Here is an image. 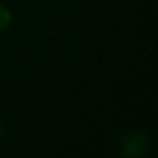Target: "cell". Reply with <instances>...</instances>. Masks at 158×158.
Returning <instances> with one entry per match:
<instances>
[{
  "label": "cell",
  "mask_w": 158,
  "mask_h": 158,
  "mask_svg": "<svg viewBox=\"0 0 158 158\" xmlns=\"http://www.w3.org/2000/svg\"><path fill=\"white\" fill-rule=\"evenodd\" d=\"M148 150V138L141 131H129L119 141V155L123 158H141Z\"/></svg>",
  "instance_id": "1"
},
{
  "label": "cell",
  "mask_w": 158,
  "mask_h": 158,
  "mask_svg": "<svg viewBox=\"0 0 158 158\" xmlns=\"http://www.w3.org/2000/svg\"><path fill=\"white\" fill-rule=\"evenodd\" d=\"M10 22H12V12L5 5L0 4V32L5 31L10 26Z\"/></svg>",
  "instance_id": "2"
},
{
  "label": "cell",
  "mask_w": 158,
  "mask_h": 158,
  "mask_svg": "<svg viewBox=\"0 0 158 158\" xmlns=\"http://www.w3.org/2000/svg\"><path fill=\"white\" fill-rule=\"evenodd\" d=\"M0 134H2V126H0Z\"/></svg>",
  "instance_id": "3"
}]
</instances>
